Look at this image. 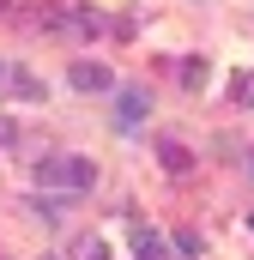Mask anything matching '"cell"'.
Listing matches in <instances>:
<instances>
[{
	"mask_svg": "<svg viewBox=\"0 0 254 260\" xmlns=\"http://www.w3.org/2000/svg\"><path fill=\"white\" fill-rule=\"evenodd\" d=\"M145 115H151V91H139V85H127L121 97H115V121H121V127H139Z\"/></svg>",
	"mask_w": 254,
	"mask_h": 260,
	"instance_id": "6da1fadb",
	"label": "cell"
},
{
	"mask_svg": "<svg viewBox=\"0 0 254 260\" xmlns=\"http://www.w3.org/2000/svg\"><path fill=\"white\" fill-rule=\"evenodd\" d=\"M73 85H79V91H109L115 73H109L103 61H73Z\"/></svg>",
	"mask_w": 254,
	"mask_h": 260,
	"instance_id": "7a4b0ae2",
	"label": "cell"
},
{
	"mask_svg": "<svg viewBox=\"0 0 254 260\" xmlns=\"http://www.w3.org/2000/svg\"><path fill=\"white\" fill-rule=\"evenodd\" d=\"M30 176H37V188H67V157H61V151L37 157V170H30Z\"/></svg>",
	"mask_w": 254,
	"mask_h": 260,
	"instance_id": "3957f363",
	"label": "cell"
},
{
	"mask_svg": "<svg viewBox=\"0 0 254 260\" xmlns=\"http://www.w3.org/2000/svg\"><path fill=\"white\" fill-rule=\"evenodd\" d=\"M91 182H97V164H91V157H67V188H73V194H85Z\"/></svg>",
	"mask_w": 254,
	"mask_h": 260,
	"instance_id": "277c9868",
	"label": "cell"
},
{
	"mask_svg": "<svg viewBox=\"0 0 254 260\" xmlns=\"http://www.w3.org/2000/svg\"><path fill=\"white\" fill-rule=\"evenodd\" d=\"M157 157H164V170H170V176H182V170L194 164V157H188V145H182V139H164V145H157Z\"/></svg>",
	"mask_w": 254,
	"mask_h": 260,
	"instance_id": "5b68a950",
	"label": "cell"
},
{
	"mask_svg": "<svg viewBox=\"0 0 254 260\" xmlns=\"http://www.w3.org/2000/svg\"><path fill=\"white\" fill-rule=\"evenodd\" d=\"M133 260H170L164 254V236H157V230H139V236H133Z\"/></svg>",
	"mask_w": 254,
	"mask_h": 260,
	"instance_id": "8992f818",
	"label": "cell"
},
{
	"mask_svg": "<svg viewBox=\"0 0 254 260\" xmlns=\"http://www.w3.org/2000/svg\"><path fill=\"white\" fill-rule=\"evenodd\" d=\"M230 103H236V109L254 103V73H236V79H230Z\"/></svg>",
	"mask_w": 254,
	"mask_h": 260,
	"instance_id": "52a82bcc",
	"label": "cell"
},
{
	"mask_svg": "<svg viewBox=\"0 0 254 260\" xmlns=\"http://www.w3.org/2000/svg\"><path fill=\"white\" fill-rule=\"evenodd\" d=\"M12 91H18V97H43V79H37V73H24V67H18V73H12Z\"/></svg>",
	"mask_w": 254,
	"mask_h": 260,
	"instance_id": "ba28073f",
	"label": "cell"
},
{
	"mask_svg": "<svg viewBox=\"0 0 254 260\" xmlns=\"http://www.w3.org/2000/svg\"><path fill=\"white\" fill-rule=\"evenodd\" d=\"M176 254H182V260L200 254V236H194V230H176Z\"/></svg>",
	"mask_w": 254,
	"mask_h": 260,
	"instance_id": "9c48e42d",
	"label": "cell"
},
{
	"mask_svg": "<svg viewBox=\"0 0 254 260\" xmlns=\"http://www.w3.org/2000/svg\"><path fill=\"white\" fill-rule=\"evenodd\" d=\"M182 85H188V91L206 85V61H182Z\"/></svg>",
	"mask_w": 254,
	"mask_h": 260,
	"instance_id": "30bf717a",
	"label": "cell"
},
{
	"mask_svg": "<svg viewBox=\"0 0 254 260\" xmlns=\"http://www.w3.org/2000/svg\"><path fill=\"white\" fill-rule=\"evenodd\" d=\"M0 145H18V121L12 115H0Z\"/></svg>",
	"mask_w": 254,
	"mask_h": 260,
	"instance_id": "8fae6325",
	"label": "cell"
},
{
	"mask_svg": "<svg viewBox=\"0 0 254 260\" xmlns=\"http://www.w3.org/2000/svg\"><path fill=\"white\" fill-rule=\"evenodd\" d=\"M79 260H109V248H103V242L91 236V242H85V254H79Z\"/></svg>",
	"mask_w": 254,
	"mask_h": 260,
	"instance_id": "7c38bea8",
	"label": "cell"
},
{
	"mask_svg": "<svg viewBox=\"0 0 254 260\" xmlns=\"http://www.w3.org/2000/svg\"><path fill=\"white\" fill-rule=\"evenodd\" d=\"M248 170H254V151H248Z\"/></svg>",
	"mask_w": 254,
	"mask_h": 260,
	"instance_id": "4fadbf2b",
	"label": "cell"
},
{
	"mask_svg": "<svg viewBox=\"0 0 254 260\" xmlns=\"http://www.w3.org/2000/svg\"><path fill=\"white\" fill-rule=\"evenodd\" d=\"M0 79H6V67H0Z\"/></svg>",
	"mask_w": 254,
	"mask_h": 260,
	"instance_id": "5bb4252c",
	"label": "cell"
}]
</instances>
